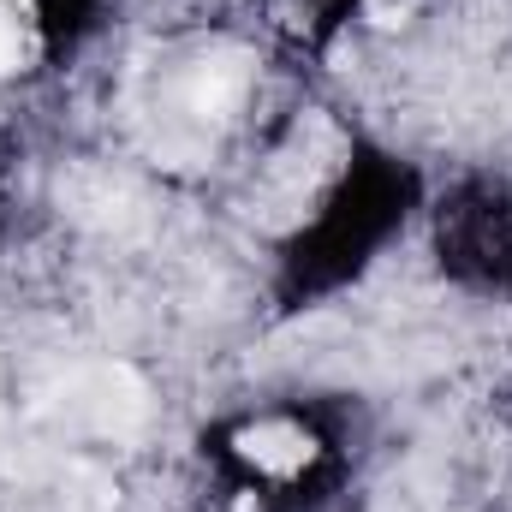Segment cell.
<instances>
[{
    "label": "cell",
    "mask_w": 512,
    "mask_h": 512,
    "mask_svg": "<svg viewBox=\"0 0 512 512\" xmlns=\"http://www.w3.org/2000/svg\"><path fill=\"white\" fill-rule=\"evenodd\" d=\"M245 453H251L256 465H268V471H292V465L310 459V441L292 435V429H256L251 441H245Z\"/></svg>",
    "instance_id": "1"
},
{
    "label": "cell",
    "mask_w": 512,
    "mask_h": 512,
    "mask_svg": "<svg viewBox=\"0 0 512 512\" xmlns=\"http://www.w3.org/2000/svg\"><path fill=\"white\" fill-rule=\"evenodd\" d=\"M12 66H18V30L0 18V72H12Z\"/></svg>",
    "instance_id": "2"
}]
</instances>
